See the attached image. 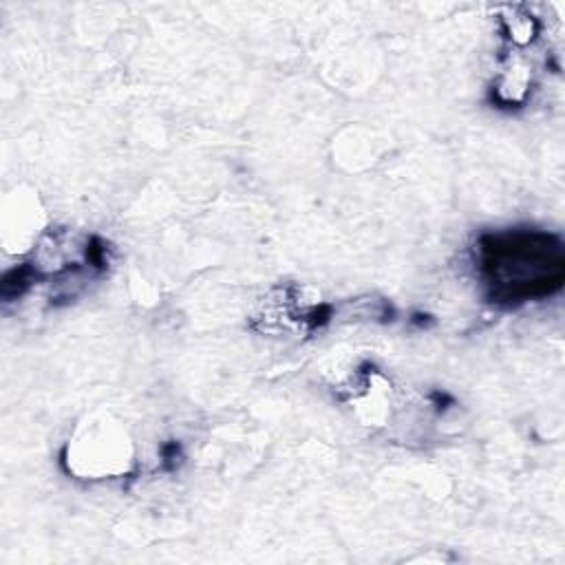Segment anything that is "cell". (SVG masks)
<instances>
[{
    "instance_id": "cell-1",
    "label": "cell",
    "mask_w": 565,
    "mask_h": 565,
    "mask_svg": "<svg viewBox=\"0 0 565 565\" xmlns=\"http://www.w3.org/2000/svg\"><path fill=\"white\" fill-rule=\"evenodd\" d=\"M563 243L539 230L486 234L479 267L497 302H525L556 291L563 282Z\"/></svg>"
}]
</instances>
